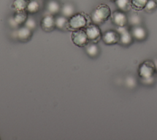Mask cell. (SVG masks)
I'll list each match as a JSON object with an SVG mask.
<instances>
[{
    "label": "cell",
    "instance_id": "cell-1",
    "mask_svg": "<svg viewBox=\"0 0 157 140\" xmlns=\"http://www.w3.org/2000/svg\"><path fill=\"white\" fill-rule=\"evenodd\" d=\"M91 17L84 13H76L71 15L68 19L67 30H76L85 28L90 24Z\"/></svg>",
    "mask_w": 157,
    "mask_h": 140
},
{
    "label": "cell",
    "instance_id": "cell-2",
    "mask_svg": "<svg viewBox=\"0 0 157 140\" xmlns=\"http://www.w3.org/2000/svg\"><path fill=\"white\" fill-rule=\"evenodd\" d=\"M112 14L109 6L105 4L98 5L91 14V22L98 25L105 23L109 20Z\"/></svg>",
    "mask_w": 157,
    "mask_h": 140
},
{
    "label": "cell",
    "instance_id": "cell-3",
    "mask_svg": "<svg viewBox=\"0 0 157 140\" xmlns=\"http://www.w3.org/2000/svg\"><path fill=\"white\" fill-rule=\"evenodd\" d=\"M156 67L154 62L151 60H146L140 63L137 69V73L141 80L150 78L154 76Z\"/></svg>",
    "mask_w": 157,
    "mask_h": 140
},
{
    "label": "cell",
    "instance_id": "cell-4",
    "mask_svg": "<svg viewBox=\"0 0 157 140\" xmlns=\"http://www.w3.org/2000/svg\"><path fill=\"white\" fill-rule=\"evenodd\" d=\"M71 39L72 43L78 47H85L89 42L88 38L83 29L74 30L72 32Z\"/></svg>",
    "mask_w": 157,
    "mask_h": 140
},
{
    "label": "cell",
    "instance_id": "cell-5",
    "mask_svg": "<svg viewBox=\"0 0 157 140\" xmlns=\"http://www.w3.org/2000/svg\"><path fill=\"white\" fill-rule=\"evenodd\" d=\"M85 32L89 41L97 43L102 38V33L99 26L94 23H90L85 28Z\"/></svg>",
    "mask_w": 157,
    "mask_h": 140
},
{
    "label": "cell",
    "instance_id": "cell-6",
    "mask_svg": "<svg viewBox=\"0 0 157 140\" xmlns=\"http://www.w3.org/2000/svg\"><path fill=\"white\" fill-rule=\"evenodd\" d=\"M117 31L119 34V42L118 43L124 46H128L131 45L133 42V37L126 26L117 27Z\"/></svg>",
    "mask_w": 157,
    "mask_h": 140
},
{
    "label": "cell",
    "instance_id": "cell-7",
    "mask_svg": "<svg viewBox=\"0 0 157 140\" xmlns=\"http://www.w3.org/2000/svg\"><path fill=\"white\" fill-rule=\"evenodd\" d=\"M110 17L112 22L117 27H124L128 23V17L125 12L120 10H117L113 12Z\"/></svg>",
    "mask_w": 157,
    "mask_h": 140
},
{
    "label": "cell",
    "instance_id": "cell-8",
    "mask_svg": "<svg viewBox=\"0 0 157 140\" xmlns=\"http://www.w3.org/2000/svg\"><path fill=\"white\" fill-rule=\"evenodd\" d=\"M101 39L105 44H115L119 42V34L117 30H109L102 35Z\"/></svg>",
    "mask_w": 157,
    "mask_h": 140
},
{
    "label": "cell",
    "instance_id": "cell-9",
    "mask_svg": "<svg viewBox=\"0 0 157 140\" xmlns=\"http://www.w3.org/2000/svg\"><path fill=\"white\" fill-rule=\"evenodd\" d=\"M40 26L43 30L51 31L54 30L55 27V20L52 14L45 15L41 20Z\"/></svg>",
    "mask_w": 157,
    "mask_h": 140
},
{
    "label": "cell",
    "instance_id": "cell-10",
    "mask_svg": "<svg viewBox=\"0 0 157 140\" xmlns=\"http://www.w3.org/2000/svg\"><path fill=\"white\" fill-rule=\"evenodd\" d=\"M134 39L137 41H144L147 37V31L140 25L133 26L130 30Z\"/></svg>",
    "mask_w": 157,
    "mask_h": 140
},
{
    "label": "cell",
    "instance_id": "cell-11",
    "mask_svg": "<svg viewBox=\"0 0 157 140\" xmlns=\"http://www.w3.org/2000/svg\"><path fill=\"white\" fill-rule=\"evenodd\" d=\"M32 35L31 30L27 27L20 28L17 33V36L21 41H26L29 39Z\"/></svg>",
    "mask_w": 157,
    "mask_h": 140
},
{
    "label": "cell",
    "instance_id": "cell-12",
    "mask_svg": "<svg viewBox=\"0 0 157 140\" xmlns=\"http://www.w3.org/2000/svg\"><path fill=\"white\" fill-rule=\"evenodd\" d=\"M27 11L26 10H20L17 11L13 16V21L17 25H21L26 22L27 19Z\"/></svg>",
    "mask_w": 157,
    "mask_h": 140
},
{
    "label": "cell",
    "instance_id": "cell-13",
    "mask_svg": "<svg viewBox=\"0 0 157 140\" xmlns=\"http://www.w3.org/2000/svg\"><path fill=\"white\" fill-rule=\"evenodd\" d=\"M86 52L90 57H95L99 53V48L96 43H91L86 46Z\"/></svg>",
    "mask_w": 157,
    "mask_h": 140
},
{
    "label": "cell",
    "instance_id": "cell-14",
    "mask_svg": "<svg viewBox=\"0 0 157 140\" xmlns=\"http://www.w3.org/2000/svg\"><path fill=\"white\" fill-rule=\"evenodd\" d=\"M31 0H13L12 7L17 11L26 10L27 6Z\"/></svg>",
    "mask_w": 157,
    "mask_h": 140
},
{
    "label": "cell",
    "instance_id": "cell-15",
    "mask_svg": "<svg viewBox=\"0 0 157 140\" xmlns=\"http://www.w3.org/2000/svg\"><path fill=\"white\" fill-rule=\"evenodd\" d=\"M55 27L59 30H67L68 19L65 16H58L55 19Z\"/></svg>",
    "mask_w": 157,
    "mask_h": 140
},
{
    "label": "cell",
    "instance_id": "cell-16",
    "mask_svg": "<svg viewBox=\"0 0 157 140\" xmlns=\"http://www.w3.org/2000/svg\"><path fill=\"white\" fill-rule=\"evenodd\" d=\"M115 2L118 9L124 12H128L131 8L130 0H117Z\"/></svg>",
    "mask_w": 157,
    "mask_h": 140
},
{
    "label": "cell",
    "instance_id": "cell-17",
    "mask_svg": "<svg viewBox=\"0 0 157 140\" xmlns=\"http://www.w3.org/2000/svg\"><path fill=\"white\" fill-rule=\"evenodd\" d=\"M148 0H130L131 8L136 11L144 9Z\"/></svg>",
    "mask_w": 157,
    "mask_h": 140
},
{
    "label": "cell",
    "instance_id": "cell-18",
    "mask_svg": "<svg viewBox=\"0 0 157 140\" xmlns=\"http://www.w3.org/2000/svg\"><path fill=\"white\" fill-rule=\"evenodd\" d=\"M39 9V4L37 1L35 0L31 1L28 4L26 10L30 14H34L37 12Z\"/></svg>",
    "mask_w": 157,
    "mask_h": 140
},
{
    "label": "cell",
    "instance_id": "cell-19",
    "mask_svg": "<svg viewBox=\"0 0 157 140\" xmlns=\"http://www.w3.org/2000/svg\"><path fill=\"white\" fill-rule=\"evenodd\" d=\"M142 19L137 14H133L128 17V23L132 27L140 25Z\"/></svg>",
    "mask_w": 157,
    "mask_h": 140
},
{
    "label": "cell",
    "instance_id": "cell-20",
    "mask_svg": "<svg viewBox=\"0 0 157 140\" xmlns=\"http://www.w3.org/2000/svg\"><path fill=\"white\" fill-rule=\"evenodd\" d=\"M47 9L50 14H56L59 10V6L58 3L55 1H51L48 2L47 6Z\"/></svg>",
    "mask_w": 157,
    "mask_h": 140
},
{
    "label": "cell",
    "instance_id": "cell-21",
    "mask_svg": "<svg viewBox=\"0 0 157 140\" xmlns=\"http://www.w3.org/2000/svg\"><path fill=\"white\" fill-rule=\"evenodd\" d=\"M157 9V1L156 0H148L144 10L147 12H152Z\"/></svg>",
    "mask_w": 157,
    "mask_h": 140
},
{
    "label": "cell",
    "instance_id": "cell-22",
    "mask_svg": "<svg viewBox=\"0 0 157 140\" xmlns=\"http://www.w3.org/2000/svg\"><path fill=\"white\" fill-rule=\"evenodd\" d=\"M62 12L65 17H71L74 14V8L71 4H66L62 9Z\"/></svg>",
    "mask_w": 157,
    "mask_h": 140
},
{
    "label": "cell",
    "instance_id": "cell-23",
    "mask_svg": "<svg viewBox=\"0 0 157 140\" xmlns=\"http://www.w3.org/2000/svg\"><path fill=\"white\" fill-rule=\"evenodd\" d=\"M125 83L129 88H133L136 85V80L132 76H129L126 78Z\"/></svg>",
    "mask_w": 157,
    "mask_h": 140
},
{
    "label": "cell",
    "instance_id": "cell-24",
    "mask_svg": "<svg viewBox=\"0 0 157 140\" xmlns=\"http://www.w3.org/2000/svg\"><path fill=\"white\" fill-rule=\"evenodd\" d=\"M26 27L30 28L31 30L34 28L36 27V23L35 21L32 19H28L26 21Z\"/></svg>",
    "mask_w": 157,
    "mask_h": 140
},
{
    "label": "cell",
    "instance_id": "cell-25",
    "mask_svg": "<svg viewBox=\"0 0 157 140\" xmlns=\"http://www.w3.org/2000/svg\"><path fill=\"white\" fill-rule=\"evenodd\" d=\"M141 82L144 84L145 85H151L154 82H155V77H151L150 78H147V79H144V80H141Z\"/></svg>",
    "mask_w": 157,
    "mask_h": 140
},
{
    "label": "cell",
    "instance_id": "cell-26",
    "mask_svg": "<svg viewBox=\"0 0 157 140\" xmlns=\"http://www.w3.org/2000/svg\"><path fill=\"white\" fill-rule=\"evenodd\" d=\"M110 1H112V2H115L117 0H109Z\"/></svg>",
    "mask_w": 157,
    "mask_h": 140
}]
</instances>
